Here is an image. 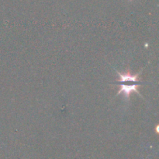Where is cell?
Returning a JSON list of instances; mask_svg holds the SVG:
<instances>
[{"instance_id":"6da1fadb","label":"cell","mask_w":159,"mask_h":159,"mask_svg":"<svg viewBox=\"0 0 159 159\" xmlns=\"http://www.w3.org/2000/svg\"><path fill=\"white\" fill-rule=\"evenodd\" d=\"M118 75L120 76V80L119 82L116 83V84L120 86V89L117 94L123 93L127 99L130 98V94L133 92L140 94L138 90V87L141 84V82L138 80V76L140 73L131 75L129 72L126 73H121L118 72Z\"/></svg>"}]
</instances>
